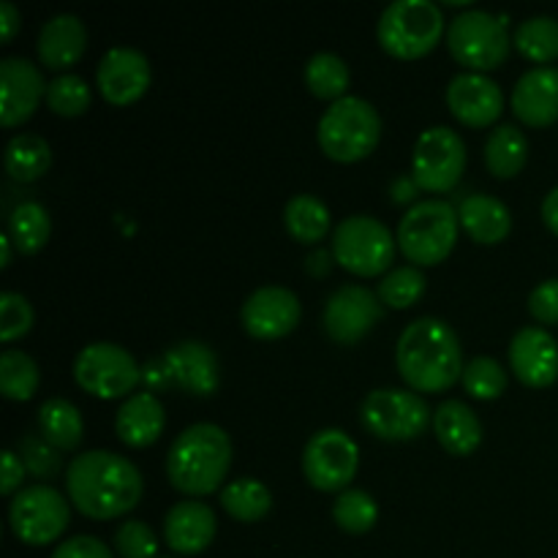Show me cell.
Returning a JSON list of instances; mask_svg holds the SVG:
<instances>
[{"label": "cell", "instance_id": "obj_1", "mask_svg": "<svg viewBox=\"0 0 558 558\" xmlns=\"http://www.w3.org/2000/svg\"><path fill=\"white\" fill-rule=\"evenodd\" d=\"M69 501L90 521H114L140 505L142 474L129 458L109 450H87L65 469Z\"/></svg>", "mask_w": 558, "mask_h": 558}, {"label": "cell", "instance_id": "obj_2", "mask_svg": "<svg viewBox=\"0 0 558 558\" xmlns=\"http://www.w3.org/2000/svg\"><path fill=\"white\" fill-rule=\"evenodd\" d=\"M401 379L414 392H445L463 376V352L445 319L420 316L401 332L396 347Z\"/></svg>", "mask_w": 558, "mask_h": 558}, {"label": "cell", "instance_id": "obj_3", "mask_svg": "<svg viewBox=\"0 0 558 558\" xmlns=\"http://www.w3.org/2000/svg\"><path fill=\"white\" fill-rule=\"evenodd\" d=\"M232 469V439L216 423H194L174 439L167 456V477L185 496H210Z\"/></svg>", "mask_w": 558, "mask_h": 558}, {"label": "cell", "instance_id": "obj_4", "mask_svg": "<svg viewBox=\"0 0 558 558\" xmlns=\"http://www.w3.org/2000/svg\"><path fill=\"white\" fill-rule=\"evenodd\" d=\"M322 153L338 163H354L368 158L381 140V118L371 101L360 96H343L327 107L316 125Z\"/></svg>", "mask_w": 558, "mask_h": 558}, {"label": "cell", "instance_id": "obj_5", "mask_svg": "<svg viewBox=\"0 0 558 558\" xmlns=\"http://www.w3.org/2000/svg\"><path fill=\"white\" fill-rule=\"evenodd\" d=\"M445 36V14L430 0H396L381 11L376 38L392 58L417 60L434 52Z\"/></svg>", "mask_w": 558, "mask_h": 558}, {"label": "cell", "instance_id": "obj_6", "mask_svg": "<svg viewBox=\"0 0 558 558\" xmlns=\"http://www.w3.org/2000/svg\"><path fill=\"white\" fill-rule=\"evenodd\" d=\"M458 210L445 199H423L398 223V245L414 267H434L452 254L458 243Z\"/></svg>", "mask_w": 558, "mask_h": 558}, {"label": "cell", "instance_id": "obj_7", "mask_svg": "<svg viewBox=\"0 0 558 558\" xmlns=\"http://www.w3.org/2000/svg\"><path fill=\"white\" fill-rule=\"evenodd\" d=\"M512 38L507 33L505 16L483 9H466L447 27V49L466 71L485 74L499 69L507 60Z\"/></svg>", "mask_w": 558, "mask_h": 558}, {"label": "cell", "instance_id": "obj_8", "mask_svg": "<svg viewBox=\"0 0 558 558\" xmlns=\"http://www.w3.org/2000/svg\"><path fill=\"white\" fill-rule=\"evenodd\" d=\"M392 232L374 216H349L332 232V259L352 276L374 278L390 272L396 259Z\"/></svg>", "mask_w": 558, "mask_h": 558}, {"label": "cell", "instance_id": "obj_9", "mask_svg": "<svg viewBox=\"0 0 558 558\" xmlns=\"http://www.w3.org/2000/svg\"><path fill=\"white\" fill-rule=\"evenodd\" d=\"M360 423L381 441H412L434 425V412L420 392L379 387L365 396Z\"/></svg>", "mask_w": 558, "mask_h": 558}, {"label": "cell", "instance_id": "obj_10", "mask_svg": "<svg viewBox=\"0 0 558 558\" xmlns=\"http://www.w3.org/2000/svg\"><path fill=\"white\" fill-rule=\"evenodd\" d=\"M74 379L90 396L101 401L131 398L142 385V365L129 349L109 341L87 343L74 360Z\"/></svg>", "mask_w": 558, "mask_h": 558}, {"label": "cell", "instance_id": "obj_11", "mask_svg": "<svg viewBox=\"0 0 558 558\" xmlns=\"http://www.w3.org/2000/svg\"><path fill=\"white\" fill-rule=\"evenodd\" d=\"M71 521V507L52 485H27L11 499L9 526L22 545L44 548L63 537Z\"/></svg>", "mask_w": 558, "mask_h": 558}, {"label": "cell", "instance_id": "obj_12", "mask_svg": "<svg viewBox=\"0 0 558 558\" xmlns=\"http://www.w3.org/2000/svg\"><path fill=\"white\" fill-rule=\"evenodd\" d=\"M466 172V142L450 125H430L414 142L412 178L420 191L447 194Z\"/></svg>", "mask_w": 558, "mask_h": 558}, {"label": "cell", "instance_id": "obj_13", "mask_svg": "<svg viewBox=\"0 0 558 558\" xmlns=\"http://www.w3.org/2000/svg\"><path fill=\"white\" fill-rule=\"evenodd\" d=\"M360 466L357 441L341 428L316 430L303 447V474L316 490L343 494Z\"/></svg>", "mask_w": 558, "mask_h": 558}, {"label": "cell", "instance_id": "obj_14", "mask_svg": "<svg viewBox=\"0 0 558 558\" xmlns=\"http://www.w3.org/2000/svg\"><path fill=\"white\" fill-rule=\"evenodd\" d=\"M381 314H385V305H381L379 294L360 283H347L327 298L322 325L332 341L352 347L374 330Z\"/></svg>", "mask_w": 558, "mask_h": 558}, {"label": "cell", "instance_id": "obj_15", "mask_svg": "<svg viewBox=\"0 0 558 558\" xmlns=\"http://www.w3.org/2000/svg\"><path fill=\"white\" fill-rule=\"evenodd\" d=\"M300 298L287 287H262L240 308L245 332L259 341H278L300 325Z\"/></svg>", "mask_w": 558, "mask_h": 558}, {"label": "cell", "instance_id": "obj_16", "mask_svg": "<svg viewBox=\"0 0 558 558\" xmlns=\"http://www.w3.org/2000/svg\"><path fill=\"white\" fill-rule=\"evenodd\" d=\"M150 60L134 47H112L109 52H104L96 71L98 90H101L104 101H109L112 107H129V104L140 101L150 87Z\"/></svg>", "mask_w": 558, "mask_h": 558}, {"label": "cell", "instance_id": "obj_17", "mask_svg": "<svg viewBox=\"0 0 558 558\" xmlns=\"http://www.w3.org/2000/svg\"><path fill=\"white\" fill-rule=\"evenodd\" d=\"M41 98H47V85L36 63L25 58L0 60V123L5 129L25 123Z\"/></svg>", "mask_w": 558, "mask_h": 558}, {"label": "cell", "instance_id": "obj_18", "mask_svg": "<svg viewBox=\"0 0 558 558\" xmlns=\"http://www.w3.org/2000/svg\"><path fill=\"white\" fill-rule=\"evenodd\" d=\"M447 107L458 123L469 125V129H488L501 118L505 96L490 76L463 71V74L452 76L447 85Z\"/></svg>", "mask_w": 558, "mask_h": 558}, {"label": "cell", "instance_id": "obj_19", "mask_svg": "<svg viewBox=\"0 0 558 558\" xmlns=\"http://www.w3.org/2000/svg\"><path fill=\"white\" fill-rule=\"evenodd\" d=\"M510 368L521 385L543 390L558 379V343L543 327H521L510 341Z\"/></svg>", "mask_w": 558, "mask_h": 558}, {"label": "cell", "instance_id": "obj_20", "mask_svg": "<svg viewBox=\"0 0 558 558\" xmlns=\"http://www.w3.org/2000/svg\"><path fill=\"white\" fill-rule=\"evenodd\" d=\"M512 112L532 129H545L558 120V69L534 65L512 87Z\"/></svg>", "mask_w": 558, "mask_h": 558}, {"label": "cell", "instance_id": "obj_21", "mask_svg": "<svg viewBox=\"0 0 558 558\" xmlns=\"http://www.w3.org/2000/svg\"><path fill=\"white\" fill-rule=\"evenodd\" d=\"M167 368L172 374L174 387H180L189 396L207 398L221 385V368L218 357L207 343L202 341H180L167 349L163 354Z\"/></svg>", "mask_w": 558, "mask_h": 558}, {"label": "cell", "instance_id": "obj_22", "mask_svg": "<svg viewBox=\"0 0 558 558\" xmlns=\"http://www.w3.org/2000/svg\"><path fill=\"white\" fill-rule=\"evenodd\" d=\"M218 532L216 512L205 501H178L163 518V539L178 556L205 554Z\"/></svg>", "mask_w": 558, "mask_h": 558}, {"label": "cell", "instance_id": "obj_23", "mask_svg": "<svg viewBox=\"0 0 558 558\" xmlns=\"http://www.w3.org/2000/svg\"><path fill=\"white\" fill-rule=\"evenodd\" d=\"M38 60L44 69L65 71L82 60L87 49V27L76 14H54L38 31ZM69 74V71H65Z\"/></svg>", "mask_w": 558, "mask_h": 558}, {"label": "cell", "instance_id": "obj_24", "mask_svg": "<svg viewBox=\"0 0 558 558\" xmlns=\"http://www.w3.org/2000/svg\"><path fill=\"white\" fill-rule=\"evenodd\" d=\"M167 428V412L153 392H134L114 414V434L125 447L145 450L156 445Z\"/></svg>", "mask_w": 558, "mask_h": 558}, {"label": "cell", "instance_id": "obj_25", "mask_svg": "<svg viewBox=\"0 0 558 558\" xmlns=\"http://www.w3.org/2000/svg\"><path fill=\"white\" fill-rule=\"evenodd\" d=\"M434 434L439 439V445L450 456L458 458L472 456L483 445V425H480V417L474 414L472 407H466L463 401H456V398L436 407Z\"/></svg>", "mask_w": 558, "mask_h": 558}, {"label": "cell", "instance_id": "obj_26", "mask_svg": "<svg viewBox=\"0 0 558 558\" xmlns=\"http://www.w3.org/2000/svg\"><path fill=\"white\" fill-rule=\"evenodd\" d=\"M458 221L474 243L496 245L510 238L512 213L501 199L490 194H472L458 207Z\"/></svg>", "mask_w": 558, "mask_h": 558}, {"label": "cell", "instance_id": "obj_27", "mask_svg": "<svg viewBox=\"0 0 558 558\" xmlns=\"http://www.w3.org/2000/svg\"><path fill=\"white\" fill-rule=\"evenodd\" d=\"M38 434L58 447L60 452H71L85 439V420L82 412L65 398H49L38 409Z\"/></svg>", "mask_w": 558, "mask_h": 558}, {"label": "cell", "instance_id": "obj_28", "mask_svg": "<svg viewBox=\"0 0 558 558\" xmlns=\"http://www.w3.org/2000/svg\"><path fill=\"white\" fill-rule=\"evenodd\" d=\"M529 158V140L518 125L501 123L496 125L485 142V167L494 178L510 180L521 174Z\"/></svg>", "mask_w": 558, "mask_h": 558}, {"label": "cell", "instance_id": "obj_29", "mask_svg": "<svg viewBox=\"0 0 558 558\" xmlns=\"http://www.w3.org/2000/svg\"><path fill=\"white\" fill-rule=\"evenodd\" d=\"M330 207L314 194H294L283 207V227L298 243L316 245L330 232Z\"/></svg>", "mask_w": 558, "mask_h": 558}, {"label": "cell", "instance_id": "obj_30", "mask_svg": "<svg viewBox=\"0 0 558 558\" xmlns=\"http://www.w3.org/2000/svg\"><path fill=\"white\" fill-rule=\"evenodd\" d=\"M3 163L16 183H36L52 167V147L38 134H16L5 145Z\"/></svg>", "mask_w": 558, "mask_h": 558}, {"label": "cell", "instance_id": "obj_31", "mask_svg": "<svg viewBox=\"0 0 558 558\" xmlns=\"http://www.w3.org/2000/svg\"><path fill=\"white\" fill-rule=\"evenodd\" d=\"M223 512L240 523H256L272 510V494L265 483L254 477L232 480L218 494Z\"/></svg>", "mask_w": 558, "mask_h": 558}, {"label": "cell", "instance_id": "obj_32", "mask_svg": "<svg viewBox=\"0 0 558 558\" xmlns=\"http://www.w3.org/2000/svg\"><path fill=\"white\" fill-rule=\"evenodd\" d=\"M20 254H38L49 243L52 234V218L47 207L38 202H22L9 216V232H5Z\"/></svg>", "mask_w": 558, "mask_h": 558}, {"label": "cell", "instance_id": "obj_33", "mask_svg": "<svg viewBox=\"0 0 558 558\" xmlns=\"http://www.w3.org/2000/svg\"><path fill=\"white\" fill-rule=\"evenodd\" d=\"M305 87L314 93L316 98H325V101H338V98L349 96V65L341 54L336 52H316L314 58L305 63Z\"/></svg>", "mask_w": 558, "mask_h": 558}, {"label": "cell", "instance_id": "obj_34", "mask_svg": "<svg viewBox=\"0 0 558 558\" xmlns=\"http://www.w3.org/2000/svg\"><path fill=\"white\" fill-rule=\"evenodd\" d=\"M512 44L532 63H554L558 60V20L554 16H529L515 27Z\"/></svg>", "mask_w": 558, "mask_h": 558}, {"label": "cell", "instance_id": "obj_35", "mask_svg": "<svg viewBox=\"0 0 558 558\" xmlns=\"http://www.w3.org/2000/svg\"><path fill=\"white\" fill-rule=\"evenodd\" d=\"M41 385V374L31 354L20 349H5L0 354V392L9 401H31Z\"/></svg>", "mask_w": 558, "mask_h": 558}, {"label": "cell", "instance_id": "obj_36", "mask_svg": "<svg viewBox=\"0 0 558 558\" xmlns=\"http://www.w3.org/2000/svg\"><path fill=\"white\" fill-rule=\"evenodd\" d=\"M332 521L347 534H365L379 521V505L360 488H347L332 501Z\"/></svg>", "mask_w": 558, "mask_h": 558}, {"label": "cell", "instance_id": "obj_37", "mask_svg": "<svg viewBox=\"0 0 558 558\" xmlns=\"http://www.w3.org/2000/svg\"><path fill=\"white\" fill-rule=\"evenodd\" d=\"M425 283L428 281H425V276L420 267L401 265V267H392L387 276H381L376 294H379L381 305L403 311V308H412V305L423 298Z\"/></svg>", "mask_w": 558, "mask_h": 558}, {"label": "cell", "instance_id": "obj_38", "mask_svg": "<svg viewBox=\"0 0 558 558\" xmlns=\"http://www.w3.org/2000/svg\"><path fill=\"white\" fill-rule=\"evenodd\" d=\"M90 101L93 93L80 74H60L47 85V107L60 118H80Z\"/></svg>", "mask_w": 558, "mask_h": 558}, {"label": "cell", "instance_id": "obj_39", "mask_svg": "<svg viewBox=\"0 0 558 558\" xmlns=\"http://www.w3.org/2000/svg\"><path fill=\"white\" fill-rule=\"evenodd\" d=\"M463 390L480 401H496L507 390V371L494 357H474L463 368Z\"/></svg>", "mask_w": 558, "mask_h": 558}, {"label": "cell", "instance_id": "obj_40", "mask_svg": "<svg viewBox=\"0 0 558 558\" xmlns=\"http://www.w3.org/2000/svg\"><path fill=\"white\" fill-rule=\"evenodd\" d=\"M16 456L25 463V472H31L36 480H52L58 477L63 469V458H60L58 447L49 445L41 434H25L16 441Z\"/></svg>", "mask_w": 558, "mask_h": 558}, {"label": "cell", "instance_id": "obj_41", "mask_svg": "<svg viewBox=\"0 0 558 558\" xmlns=\"http://www.w3.org/2000/svg\"><path fill=\"white\" fill-rule=\"evenodd\" d=\"M33 305L20 292L0 294V338L3 343H14L16 338L27 336L33 327Z\"/></svg>", "mask_w": 558, "mask_h": 558}, {"label": "cell", "instance_id": "obj_42", "mask_svg": "<svg viewBox=\"0 0 558 558\" xmlns=\"http://www.w3.org/2000/svg\"><path fill=\"white\" fill-rule=\"evenodd\" d=\"M112 545L120 558H158V539L145 521L120 523Z\"/></svg>", "mask_w": 558, "mask_h": 558}, {"label": "cell", "instance_id": "obj_43", "mask_svg": "<svg viewBox=\"0 0 558 558\" xmlns=\"http://www.w3.org/2000/svg\"><path fill=\"white\" fill-rule=\"evenodd\" d=\"M529 314L543 325H558V278H548L532 289Z\"/></svg>", "mask_w": 558, "mask_h": 558}, {"label": "cell", "instance_id": "obj_44", "mask_svg": "<svg viewBox=\"0 0 558 558\" xmlns=\"http://www.w3.org/2000/svg\"><path fill=\"white\" fill-rule=\"evenodd\" d=\"M49 558H114L104 539L90 537V534H76L60 543Z\"/></svg>", "mask_w": 558, "mask_h": 558}, {"label": "cell", "instance_id": "obj_45", "mask_svg": "<svg viewBox=\"0 0 558 558\" xmlns=\"http://www.w3.org/2000/svg\"><path fill=\"white\" fill-rule=\"evenodd\" d=\"M22 480H25V463L20 461L16 450L3 452V474H0V494L14 499L22 490Z\"/></svg>", "mask_w": 558, "mask_h": 558}, {"label": "cell", "instance_id": "obj_46", "mask_svg": "<svg viewBox=\"0 0 558 558\" xmlns=\"http://www.w3.org/2000/svg\"><path fill=\"white\" fill-rule=\"evenodd\" d=\"M142 385H145V392H163L169 390V387L174 385L172 381V374H169L167 368V360L158 357V360H150V363L142 365Z\"/></svg>", "mask_w": 558, "mask_h": 558}, {"label": "cell", "instance_id": "obj_47", "mask_svg": "<svg viewBox=\"0 0 558 558\" xmlns=\"http://www.w3.org/2000/svg\"><path fill=\"white\" fill-rule=\"evenodd\" d=\"M20 25L22 16L16 11V5L9 3V0H0V38H3V44H9L16 36Z\"/></svg>", "mask_w": 558, "mask_h": 558}, {"label": "cell", "instance_id": "obj_48", "mask_svg": "<svg viewBox=\"0 0 558 558\" xmlns=\"http://www.w3.org/2000/svg\"><path fill=\"white\" fill-rule=\"evenodd\" d=\"M417 191H420V185L414 183L412 174H401V178L392 180L390 199L396 202V205H407V202H414ZM414 205H417V202H414Z\"/></svg>", "mask_w": 558, "mask_h": 558}, {"label": "cell", "instance_id": "obj_49", "mask_svg": "<svg viewBox=\"0 0 558 558\" xmlns=\"http://www.w3.org/2000/svg\"><path fill=\"white\" fill-rule=\"evenodd\" d=\"M543 221H545V227H548L550 232H554L558 238V185H556V189H550L548 196H545Z\"/></svg>", "mask_w": 558, "mask_h": 558}, {"label": "cell", "instance_id": "obj_50", "mask_svg": "<svg viewBox=\"0 0 558 558\" xmlns=\"http://www.w3.org/2000/svg\"><path fill=\"white\" fill-rule=\"evenodd\" d=\"M332 262H336L332 259V251L330 254H327V251H314V254L305 259V270H308L311 276H327L332 267Z\"/></svg>", "mask_w": 558, "mask_h": 558}, {"label": "cell", "instance_id": "obj_51", "mask_svg": "<svg viewBox=\"0 0 558 558\" xmlns=\"http://www.w3.org/2000/svg\"><path fill=\"white\" fill-rule=\"evenodd\" d=\"M11 256H14V243H11L9 234H3V238H0V267H3V270L11 265Z\"/></svg>", "mask_w": 558, "mask_h": 558}]
</instances>
